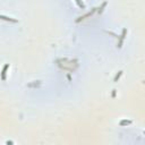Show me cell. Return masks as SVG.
<instances>
[{"label":"cell","mask_w":145,"mask_h":145,"mask_svg":"<svg viewBox=\"0 0 145 145\" xmlns=\"http://www.w3.org/2000/svg\"><path fill=\"white\" fill-rule=\"evenodd\" d=\"M76 1V4H77V6L79 8H82V9H85V5H84V2L82 1V0H75Z\"/></svg>","instance_id":"obj_6"},{"label":"cell","mask_w":145,"mask_h":145,"mask_svg":"<svg viewBox=\"0 0 145 145\" xmlns=\"http://www.w3.org/2000/svg\"><path fill=\"white\" fill-rule=\"evenodd\" d=\"M121 75H123V72H119V73H118L117 75H116V77H115V82H118V79L120 78Z\"/></svg>","instance_id":"obj_7"},{"label":"cell","mask_w":145,"mask_h":145,"mask_svg":"<svg viewBox=\"0 0 145 145\" xmlns=\"http://www.w3.org/2000/svg\"><path fill=\"white\" fill-rule=\"evenodd\" d=\"M57 63H58L59 67L64 68V69H68V70H70V72H74V70H75L76 68H77V66H78V64H77V61H76V60H73V59H67V58L59 59Z\"/></svg>","instance_id":"obj_1"},{"label":"cell","mask_w":145,"mask_h":145,"mask_svg":"<svg viewBox=\"0 0 145 145\" xmlns=\"http://www.w3.org/2000/svg\"><path fill=\"white\" fill-rule=\"evenodd\" d=\"M105 6H106V1H104V2H103V4H102L101 8H100V9H99V13H102V11H103V8H104Z\"/></svg>","instance_id":"obj_9"},{"label":"cell","mask_w":145,"mask_h":145,"mask_svg":"<svg viewBox=\"0 0 145 145\" xmlns=\"http://www.w3.org/2000/svg\"><path fill=\"white\" fill-rule=\"evenodd\" d=\"M0 19L6 20V22H11V23H17V22H18L17 19L11 18V17H8V16H5V15H0Z\"/></svg>","instance_id":"obj_3"},{"label":"cell","mask_w":145,"mask_h":145,"mask_svg":"<svg viewBox=\"0 0 145 145\" xmlns=\"http://www.w3.org/2000/svg\"><path fill=\"white\" fill-rule=\"evenodd\" d=\"M129 124H131V121H127V120L120 121V125H121V126H124V125H129Z\"/></svg>","instance_id":"obj_8"},{"label":"cell","mask_w":145,"mask_h":145,"mask_svg":"<svg viewBox=\"0 0 145 145\" xmlns=\"http://www.w3.org/2000/svg\"><path fill=\"white\" fill-rule=\"evenodd\" d=\"M9 68V64H6L4 68H2V72H1V79L2 81H6V76H7V70Z\"/></svg>","instance_id":"obj_2"},{"label":"cell","mask_w":145,"mask_h":145,"mask_svg":"<svg viewBox=\"0 0 145 145\" xmlns=\"http://www.w3.org/2000/svg\"><path fill=\"white\" fill-rule=\"evenodd\" d=\"M94 11H95V10H92V11H90V13H87L86 15H84V16H81V17H79V19H77V20H76V23H79V22H81V20H84V19H86L87 17L92 16Z\"/></svg>","instance_id":"obj_5"},{"label":"cell","mask_w":145,"mask_h":145,"mask_svg":"<svg viewBox=\"0 0 145 145\" xmlns=\"http://www.w3.org/2000/svg\"><path fill=\"white\" fill-rule=\"evenodd\" d=\"M126 33H127V29L124 28V29H123V33H121V35H120V40H119V42H118V47H119V48H120L121 45H123V42H124V40H125Z\"/></svg>","instance_id":"obj_4"}]
</instances>
